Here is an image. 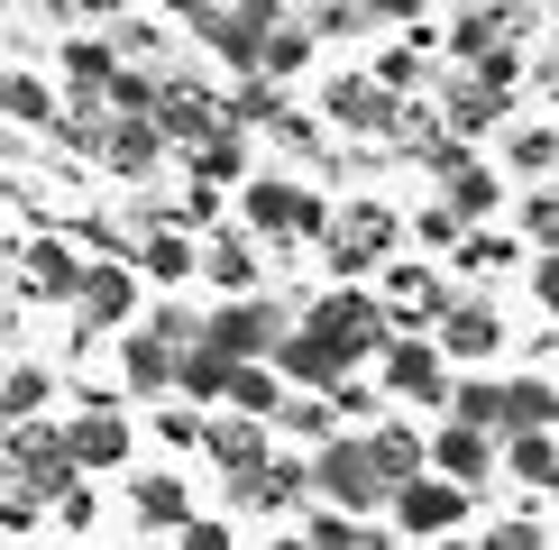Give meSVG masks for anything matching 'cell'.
<instances>
[{
    "mask_svg": "<svg viewBox=\"0 0 559 550\" xmlns=\"http://www.w3.org/2000/svg\"><path fill=\"white\" fill-rule=\"evenodd\" d=\"M294 331H312V339H321V349H331L340 367H358V358H385V349H394L385 303H377V294H358V285H331L312 312L294 321Z\"/></svg>",
    "mask_w": 559,
    "mask_h": 550,
    "instance_id": "obj_1",
    "label": "cell"
},
{
    "mask_svg": "<svg viewBox=\"0 0 559 550\" xmlns=\"http://www.w3.org/2000/svg\"><path fill=\"white\" fill-rule=\"evenodd\" d=\"M285 331L294 321L266 303V294H248V303H221L212 321H202V349H212L221 367H266L275 349H285Z\"/></svg>",
    "mask_w": 559,
    "mask_h": 550,
    "instance_id": "obj_2",
    "label": "cell"
},
{
    "mask_svg": "<svg viewBox=\"0 0 559 550\" xmlns=\"http://www.w3.org/2000/svg\"><path fill=\"white\" fill-rule=\"evenodd\" d=\"M312 487L331 495L348 523H358V514H377V504H394V487H385L377 468H367V441H348V431H331V441L312 450Z\"/></svg>",
    "mask_w": 559,
    "mask_h": 550,
    "instance_id": "obj_3",
    "label": "cell"
},
{
    "mask_svg": "<svg viewBox=\"0 0 559 550\" xmlns=\"http://www.w3.org/2000/svg\"><path fill=\"white\" fill-rule=\"evenodd\" d=\"M266 0L258 10H229V0H202V10H183V28H193L202 46H212L221 64H239V74H258V56H266Z\"/></svg>",
    "mask_w": 559,
    "mask_h": 550,
    "instance_id": "obj_4",
    "label": "cell"
},
{
    "mask_svg": "<svg viewBox=\"0 0 559 550\" xmlns=\"http://www.w3.org/2000/svg\"><path fill=\"white\" fill-rule=\"evenodd\" d=\"M147 129L166 138V147H183V156H193V147H212L229 120H221V92H212V83H156Z\"/></svg>",
    "mask_w": 559,
    "mask_h": 550,
    "instance_id": "obj_5",
    "label": "cell"
},
{
    "mask_svg": "<svg viewBox=\"0 0 559 550\" xmlns=\"http://www.w3.org/2000/svg\"><path fill=\"white\" fill-rule=\"evenodd\" d=\"M394 239H404V220H394L385 202H348V212L331 220V266H340V285H348V275H367Z\"/></svg>",
    "mask_w": 559,
    "mask_h": 550,
    "instance_id": "obj_6",
    "label": "cell"
},
{
    "mask_svg": "<svg viewBox=\"0 0 559 550\" xmlns=\"http://www.w3.org/2000/svg\"><path fill=\"white\" fill-rule=\"evenodd\" d=\"M321 110H331V129H358V138H394V120H404V101L377 74H331L321 83Z\"/></svg>",
    "mask_w": 559,
    "mask_h": 550,
    "instance_id": "obj_7",
    "label": "cell"
},
{
    "mask_svg": "<svg viewBox=\"0 0 559 550\" xmlns=\"http://www.w3.org/2000/svg\"><path fill=\"white\" fill-rule=\"evenodd\" d=\"M248 220L275 229V239H321V229H331L321 193H302V183H285V175H258V183H248Z\"/></svg>",
    "mask_w": 559,
    "mask_h": 550,
    "instance_id": "obj_8",
    "label": "cell"
},
{
    "mask_svg": "<svg viewBox=\"0 0 559 550\" xmlns=\"http://www.w3.org/2000/svg\"><path fill=\"white\" fill-rule=\"evenodd\" d=\"M10 468L28 477L37 495H56V504L74 495V450H64L56 422H19V431H10Z\"/></svg>",
    "mask_w": 559,
    "mask_h": 550,
    "instance_id": "obj_9",
    "label": "cell"
},
{
    "mask_svg": "<svg viewBox=\"0 0 559 550\" xmlns=\"http://www.w3.org/2000/svg\"><path fill=\"white\" fill-rule=\"evenodd\" d=\"M377 303H385V331H394V321H440V312H450V285H440V266L404 258V266L385 275V294H377Z\"/></svg>",
    "mask_w": 559,
    "mask_h": 550,
    "instance_id": "obj_10",
    "label": "cell"
},
{
    "mask_svg": "<svg viewBox=\"0 0 559 550\" xmlns=\"http://www.w3.org/2000/svg\"><path fill=\"white\" fill-rule=\"evenodd\" d=\"M385 395H404V404H450V376H440V349H431V339H394V349H385Z\"/></svg>",
    "mask_w": 559,
    "mask_h": 550,
    "instance_id": "obj_11",
    "label": "cell"
},
{
    "mask_svg": "<svg viewBox=\"0 0 559 550\" xmlns=\"http://www.w3.org/2000/svg\"><path fill=\"white\" fill-rule=\"evenodd\" d=\"M129 303H138V266H83V285H74L83 331H120Z\"/></svg>",
    "mask_w": 559,
    "mask_h": 550,
    "instance_id": "obj_12",
    "label": "cell"
},
{
    "mask_svg": "<svg viewBox=\"0 0 559 550\" xmlns=\"http://www.w3.org/2000/svg\"><path fill=\"white\" fill-rule=\"evenodd\" d=\"M559 422V385H542V376H504L496 385V431L504 441H532V431H550Z\"/></svg>",
    "mask_w": 559,
    "mask_h": 550,
    "instance_id": "obj_13",
    "label": "cell"
},
{
    "mask_svg": "<svg viewBox=\"0 0 559 550\" xmlns=\"http://www.w3.org/2000/svg\"><path fill=\"white\" fill-rule=\"evenodd\" d=\"M358 441H367V468H377L385 487H413V477L431 468V441L413 422H377V431H358Z\"/></svg>",
    "mask_w": 559,
    "mask_h": 550,
    "instance_id": "obj_14",
    "label": "cell"
},
{
    "mask_svg": "<svg viewBox=\"0 0 559 550\" xmlns=\"http://www.w3.org/2000/svg\"><path fill=\"white\" fill-rule=\"evenodd\" d=\"M459 514H468V495H459L450 477H413V487H394V523H404V533H450Z\"/></svg>",
    "mask_w": 559,
    "mask_h": 550,
    "instance_id": "obj_15",
    "label": "cell"
},
{
    "mask_svg": "<svg viewBox=\"0 0 559 550\" xmlns=\"http://www.w3.org/2000/svg\"><path fill=\"white\" fill-rule=\"evenodd\" d=\"M202 450L229 468V487H239V477H258L266 458H275V450H266V422H239V412H229V422H212V412H202Z\"/></svg>",
    "mask_w": 559,
    "mask_h": 550,
    "instance_id": "obj_16",
    "label": "cell"
},
{
    "mask_svg": "<svg viewBox=\"0 0 559 550\" xmlns=\"http://www.w3.org/2000/svg\"><path fill=\"white\" fill-rule=\"evenodd\" d=\"M64 450H74V477L83 468H120V458H129V422L110 404H92L83 422H64Z\"/></svg>",
    "mask_w": 559,
    "mask_h": 550,
    "instance_id": "obj_17",
    "label": "cell"
},
{
    "mask_svg": "<svg viewBox=\"0 0 559 550\" xmlns=\"http://www.w3.org/2000/svg\"><path fill=\"white\" fill-rule=\"evenodd\" d=\"M175 367H183L175 339H156V331H129V339H120V385H138V395H166Z\"/></svg>",
    "mask_w": 559,
    "mask_h": 550,
    "instance_id": "obj_18",
    "label": "cell"
},
{
    "mask_svg": "<svg viewBox=\"0 0 559 550\" xmlns=\"http://www.w3.org/2000/svg\"><path fill=\"white\" fill-rule=\"evenodd\" d=\"M431 468L450 477L459 495H468V487H486V468H496V441H486V431H459V422H450V431L431 441Z\"/></svg>",
    "mask_w": 559,
    "mask_h": 550,
    "instance_id": "obj_19",
    "label": "cell"
},
{
    "mask_svg": "<svg viewBox=\"0 0 559 550\" xmlns=\"http://www.w3.org/2000/svg\"><path fill=\"white\" fill-rule=\"evenodd\" d=\"M496 339H504L496 303H450V312H440V339H431V349H440V358H486Z\"/></svg>",
    "mask_w": 559,
    "mask_h": 550,
    "instance_id": "obj_20",
    "label": "cell"
},
{
    "mask_svg": "<svg viewBox=\"0 0 559 550\" xmlns=\"http://www.w3.org/2000/svg\"><path fill=\"white\" fill-rule=\"evenodd\" d=\"M275 376H302L312 395H340V385H348V367H340L331 349H321L312 331H285V349H275Z\"/></svg>",
    "mask_w": 559,
    "mask_h": 550,
    "instance_id": "obj_21",
    "label": "cell"
},
{
    "mask_svg": "<svg viewBox=\"0 0 559 550\" xmlns=\"http://www.w3.org/2000/svg\"><path fill=\"white\" fill-rule=\"evenodd\" d=\"M302 495H312V458H266L258 477H239V504H266V514H285Z\"/></svg>",
    "mask_w": 559,
    "mask_h": 550,
    "instance_id": "obj_22",
    "label": "cell"
},
{
    "mask_svg": "<svg viewBox=\"0 0 559 550\" xmlns=\"http://www.w3.org/2000/svg\"><path fill=\"white\" fill-rule=\"evenodd\" d=\"M64 83H74V101H102V92L120 83V46L74 37V46H64Z\"/></svg>",
    "mask_w": 559,
    "mask_h": 550,
    "instance_id": "obj_23",
    "label": "cell"
},
{
    "mask_svg": "<svg viewBox=\"0 0 559 550\" xmlns=\"http://www.w3.org/2000/svg\"><path fill=\"white\" fill-rule=\"evenodd\" d=\"M496 120H504V92H486V83L468 74V83L450 92V110H440V138L459 147V138H477V129H496Z\"/></svg>",
    "mask_w": 559,
    "mask_h": 550,
    "instance_id": "obj_24",
    "label": "cell"
},
{
    "mask_svg": "<svg viewBox=\"0 0 559 550\" xmlns=\"http://www.w3.org/2000/svg\"><path fill=\"white\" fill-rule=\"evenodd\" d=\"M202 275H212L229 303H248V294H258V248H248V239H212V248H202Z\"/></svg>",
    "mask_w": 559,
    "mask_h": 550,
    "instance_id": "obj_25",
    "label": "cell"
},
{
    "mask_svg": "<svg viewBox=\"0 0 559 550\" xmlns=\"http://www.w3.org/2000/svg\"><path fill=\"white\" fill-rule=\"evenodd\" d=\"M156 156H166V138H156L147 120H110V138H102V166L110 175H147Z\"/></svg>",
    "mask_w": 559,
    "mask_h": 550,
    "instance_id": "obj_26",
    "label": "cell"
},
{
    "mask_svg": "<svg viewBox=\"0 0 559 550\" xmlns=\"http://www.w3.org/2000/svg\"><path fill=\"white\" fill-rule=\"evenodd\" d=\"M504 37H514V10H459V19H450V46H459L468 64L504 56Z\"/></svg>",
    "mask_w": 559,
    "mask_h": 550,
    "instance_id": "obj_27",
    "label": "cell"
},
{
    "mask_svg": "<svg viewBox=\"0 0 559 550\" xmlns=\"http://www.w3.org/2000/svg\"><path fill=\"white\" fill-rule=\"evenodd\" d=\"M229 404H239V422H275V412H285L275 367H229Z\"/></svg>",
    "mask_w": 559,
    "mask_h": 550,
    "instance_id": "obj_28",
    "label": "cell"
},
{
    "mask_svg": "<svg viewBox=\"0 0 559 550\" xmlns=\"http://www.w3.org/2000/svg\"><path fill=\"white\" fill-rule=\"evenodd\" d=\"M486 212H496V166L459 156L450 166V220H486Z\"/></svg>",
    "mask_w": 559,
    "mask_h": 550,
    "instance_id": "obj_29",
    "label": "cell"
},
{
    "mask_svg": "<svg viewBox=\"0 0 559 550\" xmlns=\"http://www.w3.org/2000/svg\"><path fill=\"white\" fill-rule=\"evenodd\" d=\"M193 266H202V248H193V239H175V229H156V239L138 248V275H156V285H183Z\"/></svg>",
    "mask_w": 559,
    "mask_h": 550,
    "instance_id": "obj_30",
    "label": "cell"
},
{
    "mask_svg": "<svg viewBox=\"0 0 559 550\" xmlns=\"http://www.w3.org/2000/svg\"><path fill=\"white\" fill-rule=\"evenodd\" d=\"M46 395H56V376H46V367H10V376H0V412H10V431L37 422Z\"/></svg>",
    "mask_w": 559,
    "mask_h": 550,
    "instance_id": "obj_31",
    "label": "cell"
},
{
    "mask_svg": "<svg viewBox=\"0 0 559 550\" xmlns=\"http://www.w3.org/2000/svg\"><path fill=\"white\" fill-rule=\"evenodd\" d=\"M302 56H312V28H294V19H266V56H258V74H302Z\"/></svg>",
    "mask_w": 559,
    "mask_h": 550,
    "instance_id": "obj_32",
    "label": "cell"
},
{
    "mask_svg": "<svg viewBox=\"0 0 559 550\" xmlns=\"http://www.w3.org/2000/svg\"><path fill=\"white\" fill-rule=\"evenodd\" d=\"M229 175H248V147H239V129H221L212 147H193V193H212V183Z\"/></svg>",
    "mask_w": 559,
    "mask_h": 550,
    "instance_id": "obj_33",
    "label": "cell"
},
{
    "mask_svg": "<svg viewBox=\"0 0 559 550\" xmlns=\"http://www.w3.org/2000/svg\"><path fill=\"white\" fill-rule=\"evenodd\" d=\"M504 468H514L523 487H559V441H550V431H532V441H504Z\"/></svg>",
    "mask_w": 559,
    "mask_h": 550,
    "instance_id": "obj_34",
    "label": "cell"
},
{
    "mask_svg": "<svg viewBox=\"0 0 559 550\" xmlns=\"http://www.w3.org/2000/svg\"><path fill=\"white\" fill-rule=\"evenodd\" d=\"M0 110H10V120H56V92L37 74H0Z\"/></svg>",
    "mask_w": 559,
    "mask_h": 550,
    "instance_id": "obj_35",
    "label": "cell"
},
{
    "mask_svg": "<svg viewBox=\"0 0 559 550\" xmlns=\"http://www.w3.org/2000/svg\"><path fill=\"white\" fill-rule=\"evenodd\" d=\"M28 285H37V294H64V303H74V285H83V266H74V258H64V248H56V239H46V248H37V258H28Z\"/></svg>",
    "mask_w": 559,
    "mask_h": 550,
    "instance_id": "obj_36",
    "label": "cell"
},
{
    "mask_svg": "<svg viewBox=\"0 0 559 550\" xmlns=\"http://www.w3.org/2000/svg\"><path fill=\"white\" fill-rule=\"evenodd\" d=\"M175 385H183V395H229V367L193 339V349H183V367H175Z\"/></svg>",
    "mask_w": 559,
    "mask_h": 550,
    "instance_id": "obj_37",
    "label": "cell"
},
{
    "mask_svg": "<svg viewBox=\"0 0 559 550\" xmlns=\"http://www.w3.org/2000/svg\"><path fill=\"white\" fill-rule=\"evenodd\" d=\"M275 422H285V431H302V441H331V422H340V412H331V395H285V412H275Z\"/></svg>",
    "mask_w": 559,
    "mask_h": 550,
    "instance_id": "obj_38",
    "label": "cell"
},
{
    "mask_svg": "<svg viewBox=\"0 0 559 550\" xmlns=\"http://www.w3.org/2000/svg\"><path fill=\"white\" fill-rule=\"evenodd\" d=\"M221 120H275V83L248 74L239 92H221Z\"/></svg>",
    "mask_w": 559,
    "mask_h": 550,
    "instance_id": "obj_39",
    "label": "cell"
},
{
    "mask_svg": "<svg viewBox=\"0 0 559 550\" xmlns=\"http://www.w3.org/2000/svg\"><path fill=\"white\" fill-rule=\"evenodd\" d=\"M138 514L147 523H183V477H138Z\"/></svg>",
    "mask_w": 559,
    "mask_h": 550,
    "instance_id": "obj_40",
    "label": "cell"
},
{
    "mask_svg": "<svg viewBox=\"0 0 559 550\" xmlns=\"http://www.w3.org/2000/svg\"><path fill=\"white\" fill-rule=\"evenodd\" d=\"M514 166H523V175H550V166H559V129H523V138H514Z\"/></svg>",
    "mask_w": 559,
    "mask_h": 550,
    "instance_id": "obj_41",
    "label": "cell"
},
{
    "mask_svg": "<svg viewBox=\"0 0 559 550\" xmlns=\"http://www.w3.org/2000/svg\"><path fill=\"white\" fill-rule=\"evenodd\" d=\"M450 258H459V266H514V248H504L496 229H468V239H459Z\"/></svg>",
    "mask_w": 559,
    "mask_h": 550,
    "instance_id": "obj_42",
    "label": "cell"
},
{
    "mask_svg": "<svg viewBox=\"0 0 559 550\" xmlns=\"http://www.w3.org/2000/svg\"><path fill=\"white\" fill-rule=\"evenodd\" d=\"M523 229H532L542 248H559V193H532V202H523Z\"/></svg>",
    "mask_w": 559,
    "mask_h": 550,
    "instance_id": "obj_43",
    "label": "cell"
},
{
    "mask_svg": "<svg viewBox=\"0 0 559 550\" xmlns=\"http://www.w3.org/2000/svg\"><path fill=\"white\" fill-rule=\"evenodd\" d=\"M413 74H423V46H394V56L377 64V83L394 92V101H404V83H413Z\"/></svg>",
    "mask_w": 559,
    "mask_h": 550,
    "instance_id": "obj_44",
    "label": "cell"
},
{
    "mask_svg": "<svg viewBox=\"0 0 559 550\" xmlns=\"http://www.w3.org/2000/svg\"><path fill=\"white\" fill-rule=\"evenodd\" d=\"M37 514H46L37 487H0V523H37Z\"/></svg>",
    "mask_w": 559,
    "mask_h": 550,
    "instance_id": "obj_45",
    "label": "cell"
},
{
    "mask_svg": "<svg viewBox=\"0 0 559 550\" xmlns=\"http://www.w3.org/2000/svg\"><path fill=\"white\" fill-rule=\"evenodd\" d=\"M166 441H175V450H202V412H193V404L166 412Z\"/></svg>",
    "mask_w": 559,
    "mask_h": 550,
    "instance_id": "obj_46",
    "label": "cell"
},
{
    "mask_svg": "<svg viewBox=\"0 0 559 550\" xmlns=\"http://www.w3.org/2000/svg\"><path fill=\"white\" fill-rule=\"evenodd\" d=\"M477 550H542V533H532V523H496Z\"/></svg>",
    "mask_w": 559,
    "mask_h": 550,
    "instance_id": "obj_47",
    "label": "cell"
},
{
    "mask_svg": "<svg viewBox=\"0 0 559 550\" xmlns=\"http://www.w3.org/2000/svg\"><path fill=\"white\" fill-rule=\"evenodd\" d=\"M423 239H431V248H450V239H459V220H450V202H431V212H423Z\"/></svg>",
    "mask_w": 559,
    "mask_h": 550,
    "instance_id": "obj_48",
    "label": "cell"
},
{
    "mask_svg": "<svg viewBox=\"0 0 559 550\" xmlns=\"http://www.w3.org/2000/svg\"><path fill=\"white\" fill-rule=\"evenodd\" d=\"M183 550H229V523H183Z\"/></svg>",
    "mask_w": 559,
    "mask_h": 550,
    "instance_id": "obj_49",
    "label": "cell"
},
{
    "mask_svg": "<svg viewBox=\"0 0 559 550\" xmlns=\"http://www.w3.org/2000/svg\"><path fill=\"white\" fill-rule=\"evenodd\" d=\"M532 294H542V303L559 312V258H542V266H532Z\"/></svg>",
    "mask_w": 559,
    "mask_h": 550,
    "instance_id": "obj_50",
    "label": "cell"
},
{
    "mask_svg": "<svg viewBox=\"0 0 559 550\" xmlns=\"http://www.w3.org/2000/svg\"><path fill=\"white\" fill-rule=\"evenodd\" d=\"M450 550H477V541H450Z\"/></svg>",
    "mask_w": 559,
    "mask_h": 550,
    "instance_id": "obj_51",
    "label": "cell"
},
{
    "mask_svg": "<svg viewBox=\"0 0 559 550\" xmlns=\"http://www.w3.org/2000/svg\"><path fill=\"white\" fill-rule=\"evenodd\" d=\"M0 431H10V412H0Z\"/></svg>",
    "mask_w": 559,
    "mask_h": 550,
    "instance_id": "obj_52",
    "label": "cell"
},
{
    "mask_svg": "<svg viewBox=\"0 0 559 550\" xmlns=\"http://www.w3.org/2000/svg\"><path fill=\"white\" fill-rule=\"evenodd\" d=\"M285 550H302V541H285Z\"/></svg>",
    "mask_w": 559,
    "mask_h": 550,
    "instance_id": "obj_53",
    "label": "cell"
}]
</instances>
